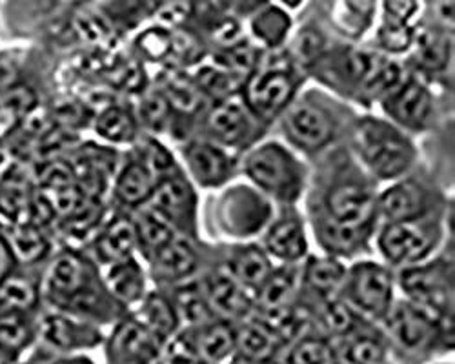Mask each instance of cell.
Masks as SVG:
<instances>
[{
	"instance_id": "6da1fadb",
	"label": "cell",
	"mask_w": 455,
	"mask_h": 364,
	"mask_svg": "<svg viewBox=\"0 0 455 364\" xmlns=\"http://www.w3.org/2000/svg\"><path fill=\"white\" fill-rule=\"evenodd\" d=\"M354 148L364 166L379 178H397L415 161V148L394 124L364 117L354 126Z\"/></svg>"
},
{
	"instance_id": "7a4b0ae2",
	"label": "cell",
	"mask_w": 455,
	"mask_h": 364,
	"mask_svg": "<svg viewBox=\"0 0 455 364\" xmlns=\"http://www.w3.org/2000/svg\"><path fill=\"white\" fill-rule=\"evenodd\" d=\"M383 320L394 346L410 355L430 352L439 343L448 346V341H453L451 313H439L411 301L392 303Z\"/></svg>"
},
{
	"instance_id": "3957f363",
	"label": "cell",
	"mask_w": 455,
	"mask_h": 364,
	"mask_svg": "<svg viewBox=\"0 0 455 364\" xmlns=\"http://www.w3.org/2000/svg\"><path fill=\"white\" fill-rule=\"evenodd\" d=\"M297 90V81L290 69V59H272L257 66L246 75L243 100L255 121L272 123L290 106Z\"/></svg>"
},
{
	"instance_id": "277c9868",
	"label": "cell",
	"mask_w": 455,
	"mask_h": 364,
	"mask_svg": "<svg viewBox=\"0 0 455 364\" xmlns=\"http://www.w3.org/2000/svg\"><path fill=\"white\" fill-rule=\"evenodd\" d=\"M246 175L268 195L291 202L300 195L305 170L281 144L268 142L253 150L244 161Z\"/></svg>"
},
{
	"instance_id": "5b68a950",
	"label": "cell",
	"mask_w": 455,
	"mask_h": 364,
	"mask_svg": "<svg viewBox=\"0 0 455 364\" xmlns=\"http://www.w3.org/2000/svg\"><path fill=\"white\" fill-rule=\"evenodd\" d=\"M441 241L439 223L427 217L392 221L379 233V249L385 259L395 266L421 263L435 249Z\"/></svg>"
},
{
	"instance_id": "8992f818",
	"label": "cell",
	"mask_w": 455,
	"mask_h": 364,
	"mask_svg": "<svg viewBox=\"0 0 455 364\" xmlns=\"http://www.w3.org/2000/svg\"><path fill=\"white\" fill-rule=\"evenodd\" d=\"M343 299L357 312L373 320H383L394 303V277L388 268L364 261L347 270Z\"/></svg>"
},
{
	"instance_id": "52a82bcc",
	"label": "cell",
	"mask_w": 455,
	"mask_h": 364,
	"mask_svg": "<svg viewBox=\"0 0 455 364\" xmlns=\"http://www.w3.org/2000/svg\"><path fill=\"white\" fill-rule=\"evenodd\" d=\"M399 284L411 303L439 313H453V268L450 261L404 266Z\"/></svg>"
},
{
	"instance_id": "ba28073f",
	"label": "cell",
	"mask_w": 455,
	"mask_h": 364,
	"mask_svg": "<svg viewBox=\"0 0 455 364\" xmlns=\"http://www.w3.org/2000/svg\"><path fill=\"white\" fill-rule=\"evenodd\" d=\"M146 204H149V210L164 218L170 226L186 233L196 232L197 197L179 168L157 180Z\"/></svg>"
},
{
	"instance_id": "9c48e42d",
	"label": "cell",
	"mask_w": 455,
	"mask_h": 364,
	"mask_svg": "<svg viewBox=\"0 0 455 364\" xmlns=\"http://www.w3.org/2000/svg\"><path fill=\"white\" fill-rule=\"evenodd\" d=\"M95 270L77 251H62L50 265L44 277L46 297L62 310L79 296L97 288Z\"/></svg>"
},
{
	"instance_id": "30bf717a",
	"label": "cell",
	"mask_w": 455,
	"mask_h": 364,
	"mask_svg": "<svg viewBox=\"0 0 455 364\" xmlns=\"http://www.w3.org/2000/svg\"><path fill=\"white\" fill-rule=\"evenodd\" d=\"M335 117L319 102L302 100L284 115V133L300 150L317 152L333 138Z\"/></svg>"
},
{
	"instance_id": "8fae6325",
	"label": "cell",
	"mask_w": 455,
	"mask_h": 364,
	"mask_svg": "<svg viewBox=\"0 0 455 364\" xmlns=\"http://www.w3.org/2000/svg\"><path fill=\"white\" fill-rule=\"evenodd\" d=\"M323 213L347 225H373L377 210L375 195L363 182L340 178L326 190Z\"/></svg>"
},
{
	"instance_id": "7c38bea8",
	"label": "cell",
	"mask_w": 455,
	"mask_h": 364,
	"mask_svg": "<svg viewBox=\"0 0 455 364\" xmlns=\"http://www.w3.org/2000/svg\"><path fill=\"white\" fill-rule=\"evenodd\" d=\"M163 341L148 328L133 319H123L113 330L106 352L113 362H154L159 360Z\"/></svg>"
},
{
	"instance_id": "4fadbf2b",
	"label": "cell",
	"mask_w": 455,
	"mask_h": 364,
	"mask_svg": "<svg viewBox=\"0 0 455 364\" xmlns=\"http://www.w3.org/2000/svg\"><path fill=\"white\" fill-rule=\"evenodd\" d=\"M434 206L432 190L413 178L397 182L381 197L375 199L377 215L387 218V223L432 215Z\"/></svg>"
},
{
	"instance_id": "5bb4252c",
	"label": "cell",
	"mask_w": 455,
	"mask_h": 364,
	"mask_svg": "<svg viewBox=\"0 0 455 364\" xmlns=\"http://www.w3.org/2000/svg\"><path fill=\"white\" fill-rule=\"evenodd\" d=\"M387 114L408 130H421L432 114V95L415 79L399 81L385 95Z\"/></svg>"
},
{
	"instance_id": "9a60e30c",
	"label": "cell",
	"mask_w": 455,
	"mask_h": 364,
	"mask_svg": "<svg viewBox=\"0 0 455 364\" xmlns=\"http://www.w3.org/2000/svg\"><path fill=\"white\" fill-rule=\"evenodd\" d=\"M251 119H255L244 100L234 95L215 100L206 115L208 135L224 146H241L251 137Z\"/></svg>"
},
{
	"instance_id": "2e32d148",
	"label": "cell",
	"mask_w": 455,
	"mask_h": 364,
	"mask_svg": "<svg viewBox=\"0 0 455 364\" xmlns=\"http://www.w3.org/2000/svg\"><path fill=\"white\" fill-rule=\"evenodd\" d=\"M203 294L217 317L226 320H246L253 312L248 289L230 273H210L199 282Z\"/></svg>"
},
{
	"instance_id": "e0dca14e",
	"label": "cell",
	"mask_w": 455,
	"mask_h": 364,
	"mask_svg": "<svg viewBox=\"0 0 455 364\" xmlns=\"http://www.w3.org/2000/svg\"><path fill=\"white\" fill-rule=\"evenodd\" d=\"M43 341L57 352H75L97 346L102 337L97 328L84 319H73L66 313H48L39 324Z\"/></svg>"
},
{
	"instance_id": "ac0fdd59",
	"label": "cell",
	"mask_w": 455,
	"mask_h": 364,
	"mask_svg": "<svg viewBox=\"0 0 455 364\" xmlns=\"http://www.w3.org/2000/svg\"><path fill=\"white\" fill-rule=\"evenodd\" d=\"M186 164L189 173L201 186H220L228 178H232L235 162L219 146L208 140H192L184 148Z\"/></svg>"
},
{
	"instance_id": "d6986e66",
	"label": "cell",
	"mask_w": 455,
	"mask_h": 364,
	"mask_svg": "<svg viewBox=\"0 0 455 364\" xmlns=\"http://www.w3.org/2000/svg\"><path fill=\"white\" fill-rule=\"evenodd\" d=\"M151 272L156 281L166 284H177L192 277L199 270V253L186 239L173 237L151 257Z\"/></svg>"
},
{
	"instance_id": "ffe728a7",
	"label": "cell",
	"mask_w": 455,
	"mask_h": 364,
	"mask_svg": "<svg viewBox=\"0 0 455 364\" xmlns=\"http://www.w3.org/2000/svg\"><path fill=\"white\" fill-rule=\"evenodd\" d=\"M315 237L324 251L335 257H350V255L361 251L373 230V225H347L339 223L335 218L324 215L323 211L314 218Z\"/></svg>"
},
{
	"instance_id": "44dd1931",
	"label": "cell",
	"mask_w": 455,
	"mask_h": 364,
	"mask_svg": "<svg viewBox=\"0 0 455 364\" xmlns=\"http://www.w3.org/2000/svg\"><path fill=\"white\" fill-rule=\"evenodd\" d=\"M307 237L297 213H284L264 237V249L284 263H297L307 255Z\"/></svg>"
},
{
	"instance_id": "7402d4cb",
	"label": "cell",
	"mask_w": 455,
	"mask_h": 364,
	"mask_svg": "<svg viewBox=\"0 0 455 364\" xmlns=\"http://www.w3.org/2000/svg\"><path fill=\"white\" fill-rule=\"evenodd\" d=\"M186 336L199 360H222L230 357L235 348V326L232 320L213 319L197 328H188Z\"/></svg>"
},
{
	"instance_id": "603a6c76",
	"label": "cell",
	"mask_w": 455,
	"mask_h": 364,
	"mask_svg": "<svg viewBox=\"0 0 455 364\" xmlns=\"http://www.w3.org/2000/svg\"><path fill=\"white\" fill-rule=\"evenodd\" d=\"M284 344L281 339L270 330V328L260 320H243L241 328H235V360H270L281 352Z\"/></svg>"
},
{
	"instance_id": "cb8c5ba5",
	"label": "cell",
	"mask_w": 455,
	"mask_h": 364,
	"mask_svg": "<svg viewBox=\"0 0 455 364\" xmlns=\"http://www.w3.org/2000/svg\"><path fill=\"white\" fill-rule=\"evenodd\" d=\"M272 268L274 266L270 263V255L267 253V249L255 244L237 246L226 259V272L241 286L253 291L268 277Z\"/></svg>"
},
{
	"instance_id": "d4e9b609",
	"label": "cell",
	"mask_w": 455,
	"mask_h": 364,
	"mask_svg": "<svg viewBox=\"0 0 455 364\" xmlns=\"http://www.w3.org/2000/svg\"><path fill=\"white\" fill-rule=\"evenodd\" d=\"M137 246V232L130 217L119 215L111 218L109 225L100 232L95 241L97 259L104 265L117 263L130 257Z\"/></svg>"
},
{
	"instance_id": "484cf974",
	"label": "cell",
	"mask_w": 455,
	"mask_h": 364,
	"mask_svg": "<svg viewBox=\"0 0 455 364\" xmlns=\"http://www.w3.org/2000/svg\"><path fill=\"white\" fill-rule=\"evenodd\" d=\"M347 268L337 257H310L302 268L300 284L315 297V301L335 296L343 286Z\"/></svg>"
},
{
	"instance_id": "4316f807",
	"label": "cell",
	"mask_w": 455,
	"mask_h": 364,
	"mask_svg": "<svg viewBox=\"0 0 455 364\" xmlns=\"http://www.w3.org/2000/svg\"><path fill=\"white\" fill-rule=\"evenodd\" d=\"M144 272L133 255L111 263L106 275V289L119 305L140 303L144 294Z\"/></svg>"
},
{
	"instance_id": "83f0119b",
	"label": "cell",
	"mask_w": 455,
	"mask_h": 364,
	"mask_svg": "<svg viewBox=\"0 0 455 364\" xmlns=\"http://www.w3.org/2000/svg\"><path fill=\"white\" fill-rule=\"evenodd\" d=\"M135 319L140 320L163 343L177 334L180 326L172 297L161 294V291H154V294H148L140 299V308Z\"/></svg>"
},
{
	"instance_id": "f1b7e54d",
	"label": "cell",
	"mask_w": 455,
	"mask_h": 364,
	"mask_svg": "<svg viewBox=\"0 0 455 364\" xmlns=\"http://www.w3.org/2000/svg\"><path fill=\"white\" fill-rule=\"evenodd\" d=\"M157 185L156 175L137 157L130 161L116 182V199L126 208L146 204Z\"/></svg>"
},
{
	"instance_id": "f546056e",
	"label": "cell",
	"mask_w": 455,
	"mask_h": 364,
	"mask_svg": "<svg viewBox=\"0 0 455 364\" xmlns=\"http://www.w3.org/2000/svg\"><path fill=\"white\" fill-rule=\"evenodd\" d=\"M299 288V272L291 263L268 273L264 282L255 289V299L260 312L283 308L293 303V296Z\"/></svg>"
},
{
	"instance_id": "4dcf8cb0",
	"label": "cell",
	"mask_w": 455,
	"mask_h": 364,
	"mask_svg": "<svg viewBox=\"0 0 455 364\" xmlns=\"http://www.w3.org/2000/svg\"><path fill=\"white\" fill-rule=\"evenodd\" d=\"M411 44H415L411 55L415 66L423 71L435 73L444 69L451 57V31L428 28L419 36L413 35Z\"/></svg>"
},
{
	"instance_id": "1f68e13d",
	"label": "cell",
	"mask_w": 455,
	"mask_h": 364,
	"mask_svg": "<svg viewBox=\"0 0 455 364\" xmlns=\"http://www.w3.org/2000/svg\"><path fill=\"white\" fill-rule=\"evenodd\" d=\"M337 346L339 360L348 362H383L387 360V343L381 336H377L359 324L355 330L343 337V343Z\"/></svg>"
},
{
	"instance_id": "d6a6232c",
	"label": "cell",
	"mask_w": 455,
	"mask_h": 364,
	"mask_svg": "<svg viewBox=\"0 0 455 364\" xmlns=\"http://www.w3.org/2000/svg\"><path fill=\"white\" fill-rule=\"evenodd\" d=\"M163 95L172 106V112L182 115H194L203 107L204 93L199 90L194 79H188L182 73L168 71L163 79Z\"/></svg>"
},
{
	"instance_id": "836d02e7",
	"label": "cell",
	"mask_w": 455,
	"mask_h": 364,
	"mask_svg": "<svg viewBox=\"0 0 455 364\" xmlns=\"http://www.w3.org/2000/svg\"><path fill=\"white\" fill-rule=\"evenodd\" d=\"M317 320L321 322L323 330L326 332V336H330V339H343L355 330L363 319L345 299L331 296L319 301Z\"/></svg>"
},
{
	"instance_id": "e575fe53",
	"label": "cell",
	"mask_w": 455,
	"mask_h": 364,
	"mask_svg": "<svg viewBox=\"0 0 455 364\" xmlns=\"http://www.w3.org/2000/svg\"><path fill=\"white\" fill-rule=\"evenodd\" d=\"M290 26V15L279 6H260L251 17V31L255 39L272 50L284 43Z\"/></svg>"
},
{
	"instance_id": "d590c367",
	"label": "cell",
	"mask_w": 455,
	"mask_h": 364,
	"mask_svg": "<svg viewBox=\"0 0 455 364\" xmlns=\"http://www.w3.org/2000/svg\"><path fill=\"white\" fill-rule=\"evenodd\" d=\"M172 301L177 310L179 320L186 322L188 328H197L213 319H220L215 315V312L208 305L199 284L180 286L177 289V294L172 297Z\"/></svg>"
},
{
	"instance_id": "8d00e7d4",
	"label": "cell",
	"mask_w": 455,
	"mask_h": 364,
	"mask_svg": "<svg viewBox=\"0 0 455 364\" xmlns=\"http://www.w3.org/2000/svg\"><path fill=\"white\" fill-rule=\"evenodd\" d=\"M41 294L35 282L12 270L0 279V308L29 312L39 305Z\"/></svg>"
},
{
	"instance_id": "74e56055",
	"label": "cell",
	"mask_w": 455,
	"mask_h": 364,
	"mask_svg": "<svg viewBox=\"0 0 455 364\" xmlns=\"http://www.w3.org/2000/svg\"><path fill=\"white\" fill-rule=\"evenodd\" d=\"M133 225L137 232V246H140L146 259L175 237V228L151 210L140 211Z\"/></svg>"
},
{
	"instance_id": "f35d334b",
	"label": "cell",
	"mask_w": 455,
	"mask_h": 364,
	"mask_svg": "<svg viewBox=\"0 0 455 364\" xmlns=\"http://www.w3.org/2000/svg\"><path fill=\"white\" fill-rule=\"evenodd\" d=\"M26 313L28 312L0 308V348L13 355L24 350L35 336Z\"/></svg>"
},
{
	"instance_id": "ab89813d",
	"label": "cell",
	"mask_w": 455,
	"mask_h": 364,
	"mask_svg": "<svg viewBox=\"0 0 455 364\" xmlns=\"http://www.w3.org/2000/svg\"><path fill=\"white\" fill-rule=\"evenodd\" d=\"M159 0H106L102 12L113 26L135 28L157 12Z\"/></svg>"
},
{
	"instance_id": "60d3db41",
	"label": "cell",
	"mask_w": 455,
	"mask_h": 364,
	"mask_svg": "<svg viewBox=\"0 0 455 364\" xmlns=\"http://www.w3.org/2000/svg\"><path fill=\"white\" fill-rule=\"evenodd\" d=\"M97 133L111 142H132L137 137L135 117L121 106H109L97 119Z\"/></svg>"
},
{
	"instance_id": "b9f144b4",
	"label": "cell",
	"mask_w": 455,
	"mask_h": 364,
	"mask_svg": "<svg viewBox=\"0 0 455 364\" xmlns=\"http://www.w3.org/2000/svg\"><path fill=\"white\" fill-rule=\"evenodd\" d=\"M290 362H331L339 360L337 346L328 336H300L291 343L290 353L286 355Z\"/></svg>"
},
{
	"instance_id": "7bdbcfd3",
	"label": "cell",
	"mask_w": 455,
	"mask_h": 364,
	"mask_svg": "<svg viewBox=\"0 0 455 364\" xmlns=\"http://www.w3.org/2000/svg\"><path fill=\"white\" fill-rule=\"evenodd\" d=\"M194 81L206 97H212L215 100L235 95L237 88L241 86V81L237 75L219 66L199 67Z\"/></svg>"
},
{
	"instance_id": "ee69618b",
	"label": "cell",
	"mask_w": 455,
	"mask_h": 364,
	"mask_svg": "<svg viewBox=\"0 0 455 364\" xmlns=\"http://www.w3.org/2000/svg\"><path fill=\"white\" fill-rule=\"evenodd\" d=\"M10 251L13 255V259H20L24 263H35L44 257V253L48 251V241L39 232V228H35L31 225L15 228V232L10 235V241L6 239Z\"/></svg>"
},
{
	"instance_id": "f6af8a7d",
	"label": "cell",
	"mask_w": 455,
	"mask_h": 364,
	"mask_svg": "<svg viewBox=\"0 0 455 364\" xmlns=\"http://www.w3.org/2000/svg\"><path fill=\"white\" fill-rule=\"evenodd\" d=\"M377 0H340L335 12L337 24L352 36L361 35L371 22Z\"/></svg>"
},
{
	"instance_id": "bcb514c9",
	"label": "cell",
	"mask_w": 455,
	"mask_h": 364,
	"mask_svg": "<svg viewBox=\"0 0 455 364\" xmlns=\"http://www.w3.org/2000/svg\"><path fill=\"white\" fill-rule=\"evenodd\" d=\"M139 115L148 128L156 131H163L168 124H172L173 119L172 106L163 95V91L146 93L139 106Z\"/></svg>"
},
{
	"instance_id": "7dc6e473",
	"label": "cell",
	"mask_w": 455,
	"mask_h": 364,
	"mask_svg": "<svg viewBox=\"0 0 455 364\" xmlns=\"http://www.w3.org/2000/svg\"><path fill=\"white\" fill-rule=\"evenodd\" d=\"M172 39H173V29H168L163 26H154L144 29L139 39L137 48L142 57L149 60H164L172 57Z\"/></svg>"
},
{
	"instance_id": "c3c4849f",
	"label": "cell",
	"mask_w": 455,
	"mask_h": 364,
	"mask_svg": "<svg viewBox=\"0 0 455 364\" xmlns=\"http://www.w3.org/2000/svg\"><path fill=\"white\" fill-rule=\"evenodd\" d=\"M324 44L326 39L319 29L305 28L295 36V41L290 48V57L291 60L310 67L324 53Z\"/></svg>"
},
{
	"instance_id": "681fc988",
	"label": "cell",
	"mask_w": 455,
	"mask_h": 364,
	"mask_svg": "<svg viewBox=\"0 0 455 364\" xmlns=\"http://www.w3.org/2000/svg\"><path fill=\"white\" fill-rule=\"evenodd\" d=\"M413 35L415 31L408 22H392L383 19V24L377 31V41L383 50L390 53H403L411 48Z\"/></svg>"
},
{
	"instance_id": "f907efd6",
	"label": "cell",
	"mask_w": 455,
	"mask_h": 364,
	"mask_svg": "<svg viewBox=\"0 0 455 364\" xmlns=\"http://www.w3.org/2000/svg\"><path fill=\"white\" fill-rule=\"evenodd\" d=\"M139 159L148 166V170L151 173L156 175L157 180L177 168L175 162H173V157L170 155V152L164 148L163 144H159L154 138H146L144 140V144L140 146Z\"/></svg>"
},
{
	"instance_id": "816d5d0a",
	"label": "cell",
	"mask_w": 455,
	"mask_h": 364,
	"mask_svg": "<svg viewBox=\"0 0 455 364\" xmlns=\"http://www.w3.org/2000/svg\"><path fill=\"white\" fill-rule=\"evenodd\" d=\"M427 17L430 19V28L451 31L453 0H427Z\"/></svg>"
},
{
	"instance_id": "f5cc1de1",
	"label": "cell",
	"mask_w": 455,
	"mask_h": 364,
	"mask_svg": "<svg viewBox=\"0 0 455 364\" xmlns=\"http://www.w3.org/2000/svg\"><path fill=\"white\" fill-rule=\"evenodd\" d=\"M385 20L392 22H410L415 12L419 10L417 0H383Z\"/></svg>"
},
{
	"instance_id": "db71d44e",
	"label": "cell",
	"mask_w": 455,
	"mask_h": 364,
	"mask_svg": "<svg viewBox=\"0 0 455 364\" xmlns=\"http://www.w3.org/2000/svg\"><path fill=\"white\" fill-rule=\"evenodd\" d=\"M12 261H13V255L10 251V246L6 239L0 235V279L12 270Z\"/></svg>"
},
{
	"instance_id": "11a10c76",
	"label": "cell",
	"mask_w": 455,
	"mask_h": 364,
	"mask_svg": "<svg viewBox=\"0 0 455 364\" xmlns=\"http://www.w3.org/2000/svg\"><path fill=\"white\" fill-rule=\"evenodd\" d=\"M224 4L239 10H257L264 4V0H224Z\"/></svg>"
},
{
	"instance_id": "9f6ffc18",
	"label": "cell",
	"mask_w": 455,
	"mask_h": 364,
	"mask_svg": "<svg viewBox=\"0 0 455 364\" xmlns=\"http://www.w3.org/2000/svg\"><path fill=\"white\" fill-rule=\"evenodd\" d=\"M302 3H305V0H281V4L286 6V8H290V10L299 8Z\"/></svg>"
}]
</instances>
